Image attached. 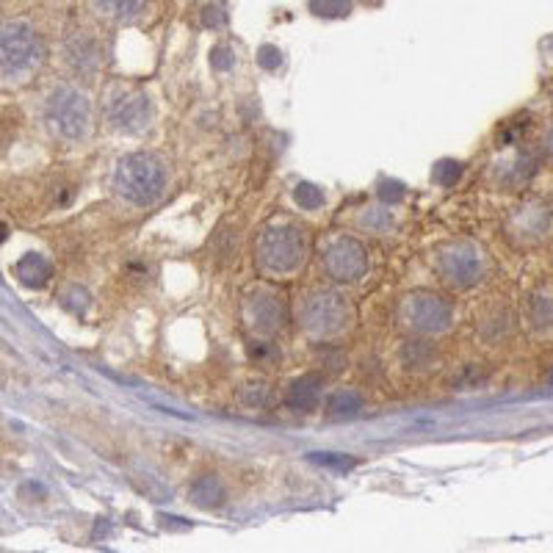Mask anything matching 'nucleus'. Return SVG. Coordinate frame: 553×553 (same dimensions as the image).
I'll return each mask as SVG.
<instances>
[{
  "instance_id": "f257e3e1",
  "label": "nucleus",
  "mask_w": 553,
  "mask_h": 553,
  "mask_svg": "<svg viewBox=\"0 0 553 553\" xmlns=\"http://www.w3.org/2000/svg\"><path fill=\"white\" fill-rule=\"evenodd\" d=\"M166 164L153 153H130L119 158L111 175V186L122 200L136 208L153 205L166 189Z\"/></svg>"
},
{
  "instance_id": "f03ea898",
  "label": "nucleus",
  "mask_w": 553,
  "mask_h": 553,
  "mask_svg": "<svg viewBox=\"0 0 553 553\" xmlns=\"http://www.w3.org/2000/svg\"><path fill=\"white\" fill-rule=\"evenodd\" d=\"M305 258L307 238L291 222L269 224L255 244V260H258L260 271L271 277H291L305 266Z\"/></svg>"
},
{
  "instance_id": "7ed1b4c3",
  "label": "nucleus",
  "mask_w": 553,
  "mask_h": 553,
  "mask_svg": "<svg viewBox=\"0 0 553 553\" xmlns=\"http://www.w3.org/2000/svg\"><path fill=\"white\" fill-rule=\"evenodd\" d=\"M354 310L349 299L341 291L321 288L305 296V302L299 307V324L302 330L316 338V341H332L352 327Z\"/></svg>"
},
{
  "instance_id": "20e7f679",
  "label": "nucleus",
  "mask_w": 553,
  "mask_h": 553,
  "mask_svg": "<svg viewBox=\"0 0 553 553\" xmlns=\"http://www.w3.org/2000/svg\"><path fill=\"white\" fill-rule=\"evenodd\" d=\"M437 277L451 288H473L484 280L487 260L484 252L471 241H451L437 249L435 255Z\"/></svg>"
},
{
  "instance_id": "39448f33",
  "label": "nucleus",
  "mask_w": 553,
  "mask_h": 553,
  "mask_svg": "<svg viewBox=\"0 0 553 553\" xmlns=\"http://www.w3.org/2000/svg\"><path fill=\"white\" fill-rule=\"evenodd\" d=\"M48 122L64 142H81L92 130V103L81 89L61 86L48 100Z\"/></svg>"
},
{
  "instance_id": "423d86ee",
  "label": "nucleus",
  "mask_w": 553,
  "mask_h": 553,
  "mask_svg": "<svg viewBox=\"0 0 553 553\" xmlns=\"http://www.w3.org/2000/svg\"><path fill=\"white\" fill-rule=\"evenodd\" d=\"M401 324L415 335H443L454 321V307L432 291H412L399 305Z\"/></svg>"
},
{
  "instance_id": "0eeeda50",
  "label": "nucleus",
  "mask_w": 553,
  "mask_h": 553,
  "mask_svg": "<svg viewBox=\"0 0 553 553\" xmlns=\"http://www.w3.org/2000/svg\"><path fill=\"white\" fill-rule=\"evenodd\" d=\"M39 39L36 31L23 20L0 25V75L23 78L39 64Z\"/></svg>"
},
{
  "instance_id": "6e6552de",
  "label": "nucleus",
  "mask_w": 553,
  "mask_h": 553,
  "mask_svg": "<svg viewBox=\"0 0 553 553\" xmlns=\"http://www.w3.org/2000/svg\"><path fill=\"white\" fill-rule=\"evenodd\" d=\"M241 313H244L247 330L252 335H258V338H274L285 327V321H288L283 296L274 294L271 288H255V291H249L244 296Z\"/></svg>"
},
{
  "instance_id": "1a4fd4ad",
  "label": "nucleus",
  "mask_w": 553,
  "mask_h": 553,
  "mask_svg": "<svg viewBox=\"0 0 553 553\" xmlns=\"http://www.w3.org/2000/svg\"><path fill=\"white\" fill-rule=\"evenodd\" d=\"M106 119L117 133L133 136V133L147 130L150 119H153V108H150V100L142 89H128L125 86V89H117L114 95L108 97Z\"/></svg>"
},
{
  "instance_id": "9d476101",
  "label": "nucleus",
  "mask_w": 553,
  "mask_h": 553,
  "mask_svg": "<svg viewBox=\"0 0 553 553\" xmlns=\"http://www.w3.org/2000/svg\"><path fill=\"white\" fill-rule=\"evenodd\" d=\"M324 269L335 283H357L368 271V249L357 238H332L324 249Z\"/></svg>"
},
{
  "instance_id": "9b49d317",
  "label": "nucleus",
  "mask_w": 553,
  "mask_h": 553,
  "mask_svg": "<svg viewBox=\"0 0 553 553\" xmlns=\"http://www.w3.org/2000/svg\"><path fill=\"white\" fill-rule=\"evenodd\" d=\"M553 227V211L548 202H526L523 208H515L509 222H506V233L515 238L518 244L529 247V244H540L548 238Z\"/></svg>"
},
{
  "instance_id": "f8f14e48",
  "label": "nucleus",
  "mask_w": 553,
  "mask_h": 553,
  "mask_svg": "<svg viewBox=\"0 0 553 553\" xmlns=\"http://www.w3.org/2000/svg\"><path fill=\"white\" fill-rule=\"evenodd\" d=\"M14 274H17V280L23 285H28V288H42V285L50 280L53 266H50V260L42 258V255H25V258L14 266Z\"/></svg>"
},
{
  "instance_id": "ddd939ff",
  "label": "nucleus",
  "mask_w": 553,
  "mask_h": 553,
  "mask_svg": "<svg viewBox=\"0 0 553 553\" xmlns=\"http://www.w3.org/2000/svg\"><path fill=\"white\" fill-rule=\"evenodd\" d=\"M97 14H103L106 20L128 23L133 17H139L147 6V0H92Z\"/></svg>"
},
{
  "instance_id": "4468645a",
  "label": "nucleus",
  "mask_w": 553,
  "mask_h": 553,
  "mask_svg": "<svg viewBox=\"0 0 553 553\" xmlns=\"http://www.w3.org/2000/svg\"><path fill=\"white\" fill-rule=\"evenodd\" d=\"M531 307H537V313H531L534 327H542V330L553 327V302L551 299H534V302H531Z\"/></svg>"
},
{
  "instance_id": "2eb2a0df",
  "label": "nucleus",
  "mask_w": 553,
  "mask_h": 553,
  "mask_svg": "<svg viewBox=\"0 0 553 553\" xmlns=\"http://www.w3.org/2000/svg\"><path fill=\"white\" fill-rule=\"evenodd\" d=\"M357 407H360V396H357V393H338V396H332L330 401L332 412H354Z\"/></svg>"
},
{
  "instance_id": "dca6fc26",
  "label": "nucleus",
  "mask_w": 553,
  "mask_h": 553,
  "mask_svg": "<svg viewBox=\"0 0 553 553\" xmlns=\"http://www.w3.org/2000/svg\"><path fill=\"white\" fill-rule=\"evenodd\" d=\"M542 150H545V155L553 161V122L545 128V133H542Z\"/></svg>"
},
{
  "instance_id": "f3484780",
  "label": "nucleus",
  "mask_w": 553,
  "mask_h": 553,
  "mask_svg": "<svg viewBox=\"0 0 553 553\" xmlns=\"http://www.w3.org/2000/svg\"><path fill=\"white\" fill-rule=\"evenodd\" d=\"M6 236H9V227H6V224L0 222V244L6 241Z\"/></svg>"
}]
</instances>
